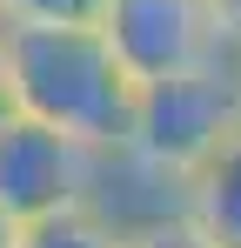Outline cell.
I'll use <instances>...</instances> for the list:
<instances>
[{"label":"cell","mask_w":241,"mask_h":248,"mask_svg":"<svg viewBox=\"0 0 241 248\" xmlns=\"http://www.w3.org/2000/svg\"><path fill=\"white\" fill-rule=\"evenodd\" d=\"M0 54L27 121H47L87 148H127L141 87L120 74L101 27H0Z\"/></svg>","instance_id":"1"},{"label":"cell","mask_w":241,"mask_h":248,"mask_svg":"<svg viewBox=\"0 0 241 248\" xmlns=\"http://www.w3.org/2000/svg\"><path fill=\"white\" fill-rule=\"evenodd\" d=\"M241 127V54L201 67V74H181V81H161V87H141V108H134V134L127 148L141 161L167 168V174H195L221 134Z\"/></svg>","instance_id":"2"},{"label":"cell","mask_w":241,"mask_h":248,"mask_svg":"<svg viewBox=\"0 0 241 248\" xmlns=\"http://www.w3.org/2000/svg\"><path fill=\"white\" fill-rule=\"evenodd\" d=\"M101 34L134 87L181 81V74H201V67L241 54V47H228L221 20H214V0H107Z\"/></svg>","instance_id":"3"},{"label":"cell","mask_w":241,"mask_h":248,"mask_svg":"<svg viewBox=\"0 0 241 248\" xmlns=\"http://www.w3.org/2000/svg\"><path fill=\"white\" fill-rule=\"evenodd\" d=\"M101 155L107 148H87V141H74V134H60L47 121L14 114L0 127V208L14 221H40V215L94 202Z\"/></svg>","instance_id":"4"},{"label":"cell","mask_w":241,"mask_h":248,"mask_svg":"<svg viewBox=\"0 0 241 248\" xmlns=\"http://www.w3.org/2000/svg\"><path fill=\"white\" fill-rule=\"evenodd\" d=\"M188 221L214 248H241V127L188 174Z\"/></svg>","instance_id":"5"},{"label":"cell","mask_w":241,"mask_h":248,"mask_svg":"<svg viewBox=\"0 0 241 248\" xmlns=\"http://www.w3.org/2000/svg\"><path fill=\"white\" fill-rule=\"evenodd\" d=\"M14 248H127V228H114L94 202H80L60 215H40V221H20Z\"/></svg>","instance_id":"6"},{"label":"cell","mask_w":241,"mask_h":248,"mask_svg":"<svg viewBox=\"0 0 241 248\" xmlns=\"http://www.w3.org/2000/svg\"><path fill=\"white\" fill-rule=\"evenodd\" d=\"M107 0H7V27H101Z\"/></svg>","instance_id":"7"},{"label":"cell","mask_w":241,"mask_h":248,"mask_svg":"<svg viewBox=\"0 0 241 248\" xmlns=\"http://www.w3.org/2000/svg\"><path fill=\"white\" fill-rule=\"evenodd\" d=\"M127 248H214L188 215H161V221H141L127 228Z\"/></svg>","instance_id":"8"},{"label":"cell","mask_w":241,"mask_h":248,"mask_svg":"<svg viewBox=\"0 0 241 248\" xmlns=\"http://www.w3.org/2000/svg\"><path fill=\"white\" fill-rule=\"evenodd\" d=\"M214 20H221L228 47H241V0H214Z\"/></svg>","instance_id":"9"},{"label":"cell","mask_w":241,"mask_h":248,"mask_svg":"<svg viewBox=\"0 0 241 248\" xmlns=\"http://www.w3.org/2000/svg\"><path fill=\"white\" fill-rule=\"evenodd\" d=\"M14 114H20V108H14V87H7V54H0V127L14 121Z\"/></svg>","instance_id":"10"},{"label":"cell","mask_w":241,"mask_h":248,"mask_svg":"<svg viewBox=\"0 0 241 248\" xmlns=\"http://www.w3.org/2000/svg\"><path fill=\"white\" fill-rule=\"evenodd\" d=\"M14 242H20V221H14V215L0 208V248H14Z\"/></svg>","instance_id":"11"},{"label":"cell","mask_w":241,"mask_h":248,"mask_svg":"<svg viewBox=\"0 0 241 248\" xmlns=\"http://www.w3.org/2000/svg\"><path fill=\"white\" fill-rule=\"evenodd\" d=\"M0 27H7V0H0Z\"/></svg>","instance_id":"12"}]
</instances>
